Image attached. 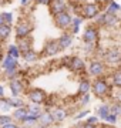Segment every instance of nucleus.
<instances>
[{
	"mask_svg": "<svg viewBox=\"0 0 121 128\" xmlns=\"http://www.w3.org/2000/svg\"><path fill=\"white\" fill-rule=\"evenodd\" d=\"M91 91H93V94L97 97V98H101V100L112 98L114 87L111 86L108 76H106V77H100V78H94Z\"/></svg>",
	"mask_w": 121,
	"mask_h": 128,
	"instance_id": "f257e3e1",
	"label": "nucleus"
},
{
	"mask_svg": "<svg viewBox=\"0 0 121 128\" xmlns=\"http://www.w3.org/2000/svg\"><path fill=\"white\" fill-rule=\"evenodd\" d=\"M107 70H108L107 64L104 63V60H100V58H91L88 66H87V73L93 78L106 77Z\"/></svg>",
	"mask_w": 121,
	"mask_h": 128,
	"instance_id": "f03ea898",
	"label": "nucleus"
},
{
	"mask_svg": "<svg viewBox=\"0 0 121 128\" xmlns=\"http://www.w3.org/2000/svg\"><path fill=\"white\" fill-rule=\"evenodd\" d=\"M104 63L107 64V67L111 70H116L121 66V48L120 47L112 46L107 48L106 51V57H104Z\"/></svg>",
	"mask_w": 121,
	"mask_h": 128,
	"instance_id": "7ed1b4c3",
	"label": "nucleus"
},
{
	"mask_svg": "<svg viewBox=\"0 0 121 128\" xmlns=\"http://www.w3.org/2000/svg\"><path fill=\"white\" fill-rule=\"evenodd\" d=\"M100 38V27L96 24H88L83 32V44H96Z\"/></svg>",
	"mask_w": 121,
	"mask_h": 128,
	"instance_id": "20e7f679",
	"label": "nucleus"
},
{
	"mask_svg": "<svg viewBox=\"0 0 121 128\" xmlns=\"http://www.w3.org/2000/svg\"><path fill=\"white\" fill-rule=\"evenodd\" d=\"M26 97H27V100L30 104H37V105H43L47 101V98H48L47 92L44 90H42V88H37V87L27 90Z\"/></svg>",
	"mask_w": 121,
	"mask_h": 128,
	"instance_id": "39448f33",
	"label": "nucleus"
},
{
	"mask_svg": "<svg viewBox=\"0 0 121 128\" xmlns=\"http://www.w3.org/2000/svg\"><path fill=\"white\" fill-rule=\"evenodd\" d=\"M101 13V7L98 3H84L81 4V12H80V16L88 20H96L98 14Z\"/></svg>",
	"mask_w": 121,
	"mask_h": 128,
	"instance_id": "423d86ee",
	"label": "nucleus"
},
{
	"mask_svg": "<svg viewBox=\"0 0 121 128\" xmlns=\"http://www.w3.org/2000/svg\"><path fill=\"white\" fill-rule=\"evenodd\" d=\"M71 23H73V16H71L70 12H64V13H60L57 16H54V24L58 28H61V30L70 28Z\"/></svg>",
	"mask_w": 121,
	"mask_h": 128,
	"instance_id": "0eeeda50",
	"label": "nucleus"
},
{
	"mask_svg": "<svg viewBox=\"0 0 121 128\" xmlns=\"http://www.w3.org/2000/svg\"><path fill=\"white\" fill-rule=\"evenodd\" d=\"M16 38L17 40H24V38H27L30 34H32L33 32V24L30 23V22H20L17 26H16Z\"/></svg>",
	"mask_w": 121,
	"mask_h": 128,
	"instance_id": "6e6552de",
	"label": "nucleus"
},
{
	"mask_svg": "<svg viewBox=\"0 0 121 128\" xmlns=\"http://www.w3.org/2000/svg\"><path fill=\"white\" fill-rule=\"evenodd\" d=\"M68 70H71L73 73L76 74H83L86 70H87V64L81 57L78 56H71V60H70V64H68Z\"/></svg>",
	"mask_w": 121,
	"mask_h": 128,
	"instance_id": "1a4fd4ad",
	"label": "nucleus"
},
{
	"mask_svg": "<svg viewBox=\"0 0 121 128\" xmlns=\"http://www.w3.org/2000/svg\"><path fill=\"white\" fill-rule=\"evenodd\" d=\"M60 46H58V41L57 40H48L44 44V47H43V54L44 57H54V56H57L58 53H60Z\"/></svg>",
	"mask_w": 121,
	"mask_h": 128,
	"instance_id": "9d476101",
	"label": "nucleus"
},
{
	"mask_svg": "<svg viewBox=\"0 0 121 128\" xmlns=\"http://www.w3.org/2000/svg\"><path fill=\"white\" fill-rule=\"evenodd\" d=\"M9 88L10 92H12V97H20L26 90V84L20 78H16V80L9 81Z\"/></svg>",
	"mask_w": 121,
	"mask_h": 128,
	"instance_id": "9b49d317",
	"label": "nucleus"
},
{
	"mask_svg": "<svg viewBox=\"0 0 121 128\" xmlns=\"http://www.w3.org/2000/svg\"><path fill=\"white\" fill-rule=\"evenodd\" d=\"M57 41H58L60 50H61V51H64V50H67V48H70V47L73 46L74 36H73L70 32H66V33H63V34H61L58 38H57Z\"/></svg>",
	"mask_w": 121,
	"mask_h": 128,
	"instance_id": "f8f14e48",
	"label": "nucleus"
},
{
	"mask_svg": "<svg viewBox=\"0 0 121 128\" xmlns=\"http://www.w3.org/2000/svg\"><path fill=\"white\" fill-rule=\"evenodd\" d=\"M91 87H93V81L90 80V78L84 77L80 80L78 82V90H77V97H83L86 94H90L91 92Z\"/></svg>",
	"mask_w": 121,
	"mask_h": 128,
	"instance_id": "ddd939ff",
	"label": "nucleus"
},
{
	"mask_svg": "<svg viewBox=\"0 0 121 128\" xmlns=\"http://www.w3.org/2000/svg\"><path fill=\"white\" fill-rule=\"evenodd\" d=\"M56 121H54V117L51 114V110H44L42 112V115L38 117V125H42V127H47L50 128L51 125H54Z\"/></svg>",
	"mask_w": 121,
	"mask_h": 128,
	"instance_id": "4468645a",
	"label": "nucleus"
},
{
	"mask_svg": "<svg viewBox=\"0 0 121 128\" xmlns=\"http://www.w3.org/2000/svg\"><path fill=\"white\" fill-rule=\"evenodd\" d=\"M48 9H50V13L53 16H57V14L60 13H64V12H68V6L66 2H51V4L48 6Z\"/></svg>",
	"mask_w": 121,
	"mask_h": 128,
	"instance_id": "2eb2a0df",
	"label": "nucleus"
},
{
	"mask_svg": "<svg viewBox=\"0 0 121 128\" xmlns=\"http://www.w3.org/2000/svg\"><path fill=\"white\" fill-rule=\"evenodd\" d=\"M0 67L3 68V71L17 70V68H19V60L14 58V57H12V56L6 54V57H4V60H3V63H2V66H0Z\"/></svg>",
	"mask_w": 121,
	"mask_h": 128,
	"instance_id": "dca6fc26",
	"label": "nucleus"
},
{
	"mask_svg": "<svg viewBox=\"0 0 121 128\" xmlns=\"http://www.w3.org/2000/svg\"><path fill=\"white\" fill-rule=\"evenodd\" d=\"M108 78H110V82L114 87V90H121V68L111 70L108 74Z\"/></svg>",
	"mask_w": 121,
	"mask_h": 128,
	"instance_id": "f3484780",
	"label": "nucleus"
},
{
	"mask_svg": "<svg viewBox=\"0 0 121 128\" xmlns=\"http://www.w3.org/2000/svg\"><path fill=\"white\" fill-rule=\"evenodd\" d=\"M111 114V107H110V102H102V104H100L96 108V115H97L100 120H104L107 118L108 115Z\"/></svg>",
	"mask_w": 121,
	"mask_h": 128,
	"instance_id": "a211bd4d",
	"label": "nucleus"
},
{
	"mask_svg": "<svg viewBox=\"0 0 121 128\" xmlns=\"http://www.w3.org/2000/svg\"><path fill=\"white\" fill-rule=\"evenodd\" d=\"M51 114H53V117H54L56 124H60L68 117V111L66 110V108H63V107H56L54 110H51Z\"/></svg>",
	"mask_w": 121,
	"mask_h": 128,
	"instance_id": "6ab92c4d",
	"label": "nucleus"
},
{
	"mask_svg": "<svg viewBox=\"0 0 121 128\" xmlns=\"http://www.w3.org/2000/svg\"><path fill=\"white\" fill-rule=\"evenodd\" d=\"M13 118L16 122H23V120L26 118L28 115V111H27V107H22V108H16V110L13 111Z\"/></svg>",
	"mask_w": 121,
	"mask_h": 128,
	"instance_id": "aec40b11",
	"label": "nucleus"
},
{
	"mask_svg": "<svg viewBox=\"0 0 121 128\" xmlns=\"http://www.w3.org/2000/svg\"><path fill=\"white\" fill-rule=\"evenodd\" d=\"M84 22V17H81V16H74L73 17V23H71V27H70V33L74 36V34H77V33L80 32V28H81V24H83Z\"/></svg>",
	"mask_w": 121,
	"mask_h": 128,
	"instance_id": "412c9836",
	"label": "nucleus"
},
{
	"mask_svg": "<svg viewBox=\"0 0 121 128\" xmlns=\"http://www.w3.org/2000/svg\"><path fill=\"white\" fill-rule=\"evenodd\" d=\"M106 12L108 14H112V16H118V13L121 12V4L117 3L116 0H111L107 6H106Z\"/></svg>",
	"mask_w": 121,
	"mask_h": 128,
	"instance_id": "4be33fe9",
	"label": "nucleus"
},
{
	"mask_svg": "<svg viewBox=\"0 0 121 128\" xmlns=\"http://www.w3.org/2000/svg\"><path fill=\"white\" fill-rule=\"evenodd\" d=\"M38 53H36V51L33 50H28V51H26V53H22V58L26 61V63H36L38 60Z\"/></svg>",
	"mask_w": 121,
	"mask_h": 128,
	"instance_id": "5701e85b",
	"label": "nucleus"
},
{
	"mask_svg": "<svg viewBox=\"0 0 121 128\" xmlns=\"http://www.w3.org/2000/svg\"><path fill=\"white\" fill-rule=\"evenodd\" d=\"M22 125H24V127H28V128H34V127H37V125H38V117L28 114L27 117H26V118L23 120Z\"/></svg>",
	"mask_w": 121,
	"mask_h": 128,
	"instance_id": "b1692460",
	"label": "nucleus"
},
{
	"mask_svg": "<svg viewBox=\"0 0 121 128\" xmlns=\"http://www.w3.org/2000/svg\"><path fill=\"white\" fill-rule=\"evenodd\" d=\"M7 56H12V57L19 60L22 57V50L19 48L17 44H9L7 46Z\"/></svg>",
	"mask_w": 121,
	"mask_h": 128,
	"instance_id": "393cba45",
	"label": "nucleus"
},
{
	"mask_svg": "<svg viewBox=\"0 0 121 128\" xmlns=\"http://www.w3.org/2000/svg\"><path fill=\"white\" fill-rule=\"evenodd\" d=\"M10 110H14V108L12 107V104H10V100H9V98H6V97L0 98V111H2L3 114H7Z\"/></svg>",
	"mask_w": 121,
	"mask_h": 128,
	"instance_id": "a878e982",
	"label": "nucleus"
},
{
	"mask_svg": "<svg viewBox=\"0 0 121 128\" xmlns=\"http://www.w3.org/2000/svg\"><path fill=\"white\" fill-rule=\"evenodd\" d=\"M27 111H28V114L36 115V117H40V115H42V112H43L44 110L42 108V105L30 104V102H28V104H27Z\"/></svg>",
	"mask_w": 121,
	"mask_h": 128,
	"instance_id": "bb28decb",
	"label": "nucleus"
},
{
	"mask_svg": "<svg viewBox=\"0 0 121 128\" xmlns=\"http://www.w3.org/2000/svg\"><path fill=\"white\" fill-rule=\"evenodd\" d=\"M12 30H13V28H12L10 24H3V26L0 27V40H6V38L10 36Z\"/></svg>",
	"mask_w": 121,
	"mask_h": 128,
	"instance_id": "cd10ccee",
	"label": "nucleus"
},
{
	"mask_svg": "<svg viewBox=\"0 0 121 128\" xmlns=\"http://www.w3.org/2000/svg\"><path fill=\"white\" fill-rule=\"evenodd\" d=\"M17 46H19V48L22 50V53H26V51L32 50V40H28V38H24V40H20Z\"/></svg>",
	"mask_w": 121,
	"mask_h": 128,
	"instance_id": "c85d7f7f",
	"label": "nucleus"
},
{
	"mask_svg": "<svg viewBox=\"0 0 121 128\" xmlns=\"http://www.w3.org/2000/svg\"><path fill=\"white\" fill-rule=\"evenodd\" d=\"M10 122H16L13 118V115L10 114H0V128L3 127V125H7Z\"/></svg>",
	"mask_w": 121,
	"mask_h": 128,
	"instance_id": "c756f323",
	"label": "nucleus"
},
{
	"mask_svg": "<svg viewBox=\"0 0 121 128\" xmlns=\"http://www.w3.org/2000/svg\"><path fill=\"white\" fill-rule=\"evenodd\" d=\"M110 107H111V114L117 115L118 118L121 117V104H118V102H116V101H112V102H110Z\"/></svg>",
	"mask_w": 121,
	"mask_h": 128,
	"instance_id": "7c9ffc66",
	"label": "nucleus"
},
{
	"mask_svg": "<svg viewBox=\"0 0 121 128\" xmlns=\"http://www.w3.org/2000/svg\"><path fill=\"white\" fill-rule=\"evenodd\" d=\"M91 102V94H86V96L78 98V105L80 107H87Z\"/></svg>",
	"mask_w": 121,
	"mask_h": 128,
	"instance_id": "2f4dec72",
	"label": "nucleus"
},
{
	"mask_svg": "<svg viewBox=\"0 0 121 128\" xmlns=\"http://www.w3.org/2000/svg\"><path fill=\"white\" fill-rule=\"evenodd\" d=\"M88 115H90V110H81V111H78V112L74 115V120L76 121H80V120L87 118Z\"/></svg>",
	"mask_w": 121,
	"mask_h": 128,
	"instance_id": "473e14b6",
	"label": "nucleus"
},
{
	"mask_svg": "<svg viewBox=\"0 0 121 128\" xmlns=\"http://www.w3.org/2000/svg\"><path fill=\"white\" fill-rule=\"evenodd\" d=\"M104 122L110 124V125H116V124L118 122V117H117V115H114V114H110L107 118L104 120Z\"/></svg>",
	"mask_w": 121,
	"mask_h": 128,
	"instance_id": "72a5a7b5",
	"label": "nucleus"
},
{
	"mask_svg": "<svg viewBox=\"0 0 121 128\" xmlns=\"http://www.w3.org/2000/svg\"><path fill=\"white\" fill-rule=\"evenodd\" d=\"M86 122L87 124H94V125H98V122H100V118H98L97 115H88L87 118H86Z\"/></svg>",
	"mask_w": 121,
	"mask_h": 128,
	"instance_id": "f704fd0d",
	"label": "nucleus"
},
{
	"mask_svg": "<svg viewBox=\"0 0 121 128\" xmlns=\"http://www.w3.org/2000/svg\"><path fill=\"white\" fill-rule=\"evenodd\" d=\"M3 16H4L6 24H10V26H12V23H13V13H10V12H6V13H3Z\"/></svg>",
	"mask_w": 121,
	"mask_h": 128,
	"instance_id": "c9c22d12",
	"label": "nucleus"
},
{
	"mask_svg": "<svg viewBox=\"0 0 121 128\" xmlns=\"http://www.w3.org/2000/svg\"><path fill=\"white\" fill-rule=\"evenodd\" d=\"M76 128H98V127L94 125V124H87L86 121H83V122H77Z\"/></svg>",
	"mask_w": 121,
	"mask_h": 128,
	"instance_id": "e433bc0d",
	"label": "nucleus"
},
{
	"mask_svg": "<svg viewBox=\"0 0 121 128\" xmlns=\"http://www.w3.org/2000/svg\"><path fill=\"white\" fill-rule=\"evenodd\" d=\"M112 101H116V102L121 104V90L114 91V94H112Z\"/></svg>",
	"mask_w": 121,
	"mask_h": 128,
	"instance_id": "4c0bfd02",
	"label": "nucleus"
},
{
	"mask_svg": "<svg viewBox=\"0 0 121 128\" xmlns=\"http://www.w3.org/2000/svg\"><path fill=\"white\" fill-rule=\"evenodd\" d=\"M54 102H56L54 97H48V98H47V101L44 102V105H46V107H47V110H48V108H50L51 105H54Z\"/></svg>",
	"mask_w": 121,
	"mask_h": 128,
	"instance_id": "58836bf2",
	"label": "nucleus"
},
{
	"mask_svg": "<svg viewBox=\"0 0 121 128\" xmlns=\"http://www.w3.org/2000/svg\"><path fill=\"white\" fill-rule=\"evenodd\" d=\"M53 0H34L36 4H42V6H50Z\"/></svg>",
	"mask_w": 121,
	"mask_h": 128,
	"instance_id": "ea45409f",
	"label": "nucleus"
},
{
	"mask_svg": "<svg viewBox=\"0 0 121 128\" xmlns=\"http://www.w3.org/2000/svg\"><path fill=\"white\" fill-rule=\"evenodd\" d=\"M2 128H20V127H19L17 122H10V124H7V125H3Z\"/></svg>",
	"mask_w": 121,
	"mask_h": 128,
	"instance_id": "a19ab883",
	"label": "nucleus"
},
{
	"mask_svg": "<svg viewBox=\"0 0 121 128\" xmlns=\"http://www.w3.org/2000/svg\"><path fill=\"white\" fill-rule=\"evenodd\" d=\"M4 53H3V50H2V48H0V66H2V63H3V60H4Z\"/></svg>",
	"mask_w": 121,
	"mask_h": 128,
	"instance_id": "79ce46f5",
	"label": "nucleus"
},
{
	"mask_svg": "<svg viewBox=\"0 0 121 128\" xmlns=\"http://www.w3.org/2000/svg\"><path fill=\"white\" fill-rule=\"evenodd\" d=\"M3 24H6V22H4V16H3V13H0V27H2Z\"/></svg>",
	"mask_w": 121,
	"mask_h": 128,
	"instance_id": "37998d69",
	"label": "nucleus"
},
{
	"mask_svg": "<svg viewBox=\"0 0 121 128\" xmlns=\"http://www.w3.org/2000/svg\"><path fill=\"white\" fill-rule=\"evenodd\" d=\"M4 97V87L0 84V98H3Z\"/></svg>",
	"mask_w": 121,
	"mask_h": 128,
	"instance_id": "c03bdc74",
	"label": "nucleus"
},
{
	"mask_svg": "<svg viewBox=\"0 0 121 128\" xmlns=\"http://www.w3.org/2000/svg\"><path fill=\"white\" fill-rule=\"evenodd\" d=\"M20 3H22V6H24V4H27V0H20Z\"/></svg>",
	"mask_w": 121,
	"mask_h": 128,
	"instance_id": "a18cd8bd",
	"label": "nucleus"
},
{
	"mask_svg": "<svg viewBox=\"0 0 121 128\" xmlns=\"http://www.w3.org/2000/svg\"><path fill=\"white\" fill-rule=\"evenodd\" d=\"M34 128H47V127H42V125H37V127H34Z\"/></svg>",
	"mask_w": 121,
	"mask_h": 128,
	"instance_id": "49530a36",
	"label": "nucleus"
},
{
	"mask_svg": "<svg viewBox=\"0 0 121 128\" xmlns=\"http://www.w3.org/2000/svg\"><path fill=\"white\" fill-rule=\"evenodd\" d=\"M20 128H28V127H24V125H20Z\"/></svg>",
	"mask_w": 121,
	"mask_h": 128,
	"instance_id": "de8ad7c7",
	"label": "nucleus"
},
{
	"mask_svg": "<svg viewBox=\"0 0 121 128\" xmlns=\"http://www.w3.org/2000/svg\"><path fill=\"white\" fill-rule=\"evenodd\" d=\"M54 2H66V0H54Z\"/></svg>",
	"mask_w": 121,
	"mask_h": 128,
	"instance_id": "09e8293b",
	"label": "nucleus"
},
{
	"mask_svg": "<svg viewBox=\"0 0 121 128\" xmlns=\"http://www.w3.org/2000/svg\"><path fill=\"white\" fill-rule=\"evenodd\" d=\"M120 14H121V12H120Z\"/></svg>",
	"mask_w": 121,
	"mask_h": 128,
	"instance_id": "8fccbe9b",
	"label": "nucleus"
}]
</instances>
